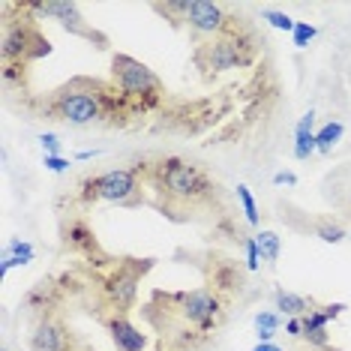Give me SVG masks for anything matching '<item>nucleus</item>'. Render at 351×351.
I'll return each instance as SVG.
<instances>
[{
  "label": "nucleus",
  "instance_id": "nucleus-27",
  "mask_svg": "<svg viewBox=\"0 0 351 351\" xmlns=\"http://www.w3.org/2000/svg\"><path fill=\"white\" fill-rule=\"evenodd\" d=\"M274 183H276V186H282V183H285V186H294V183H298V174H294V171H276Z\"/></svg>",
  "mask_w": 351,
  "mask_h": 351
},
{
  "label": "nucleus",
  "instance_id": "nucleus-30",
  "mask_svg": "<svg viewBox=\"0 0 351 351\" xmlns=\"http://www.w3.org/2000/svg\"><path fill=\"white\" fill-rule=\"evenodd\" d=\"M252 351H282V348L274 346V342H258V346H255Z\"/></svg>",
  "mask_w": 351,
  "mask_h": 351
},
{
  "label": "nucleus",
  "instance_id": "nucleus-11",
  "mask_svg": "<svg viewBox=\"0 0 351 351\" xmlns=\"http://www.w3.org/2000/svg\"><path fill=\"white\" fill-rule=\"evenodd\" d=\"M25 6H27V12H36V15H54V19H58L69 34L84 36V39H90V43H99V49H106L108 45L106 36L84 21V15H82V10H78L75 3H25Z\"/></svg>",
  "mask_w": 351,
  "mask_h": 351
},
{
  "label": "nucleus",
  "instance_id": "nucleus-29",
  "mask_svg": "<svg viewBox=\"0 0 351 351\" xmlns=\"http://www.w3.org/2000/svg\"><path fill=\"white\" fill-rule=\"evenodd\" d=\"M322 309H324V315H327V318H337V315L346 313L348 306H346V303H327V306H322Z\"/></svg>",
  "mask_w": 351,
  "mask_h": 351
},
{
  "label": "nucleus",
  "instance_id": "nucleus-5",
  "mask_svg": "<svg viewBox=\"0 0 351 351\" xmlns=\"http://www.w3.org/2000/svg\"><path fill=\"white\" fill-rule=\"evenodd\" d=\"M258 54V43H255L252 30L246 27L241 34L219 36V39H204L193 51V63L202 69L204 78H213L226 69H243L250 66Z\"/></svg>",
  "mask_w": 351,
  "mask_h": 351
},
{
  "label": "nucleus",
  "instance_id": "nucleus-26",
  "mask_svg": "<svg viewBox=\"0 0 351 351\" xmlns=\"http://www.w3.org/2000/svg\"><path fill=\"white\" fill-rule=\"evenodd\" d=\"M45 169L54 171V174H60V171L69 169V159H63V156H45Z\"/></svg>",
  "mask_w": 351,
  "mask_h": 351
},
{
  "label": "nucleus",
  "instance_id": "nucleus-31",
  "mask_svg": "<svg viewBox=\"0 0 351 351\" xmlns=\"http://www.w3.org/2000/svg\"><path fill=\"white\" fill-rule=\"evenodd\" d=\"M315 351H342V348H337V346H327V348H315Z\"/></svg>",
  "mask_w": 351,
  "mask_h": 351
},
{
  "label": "nucleus",
  "instance_id": "nucleus-4",
  "mask_svg": "<svg viewBox=\"0 0 351 351\" xmlns=\"http://www.w3.org/2000/svg\"><path fill=\"white\" fill-rule=\"evenodd\" d=\"M145 183H147V165L90 174V178L78 180L75 202L82 207H90L99 202H111L121 207H138V204H145Z\"/></svg>",
  "mask_w": 351,
  "mask_h": 351
},
{
  "label": "nucleus",
  "instance_id": "nucleus-22",
  "mask_svg": "<svg viewBox=\"0 0 351 351\" xmlns=\"http://www.w3.org/2000/svg\"><path fill=\"white\" fill-rule=\"evenodd\" d=\"M315 34H318V30L309 25V21H298V25H294V30H291L294 45H298V49H306V45L315 39Z\"/></svg>",
  "mask_w": 351,
  "mask_h": 351
},
{
  "label": "nucleus",
  "instance_id": "nucleus-15",
  "mask_svg": "<svg viewBox=\"0 0 351 351\" xmlns=\"http://www.w3.org/2000/svg\"><path fill=\"white\" fill-rule=\"evenodd\" d=\"M313 306H315L313 298H303V294H294V291H276V309L289 318H303Z\"/></svg>",
  "mask_w": 351,
  "mask_h": 351
},
{
  "label": "nucleus",
  "instance_id": "nucleus-17",
  "mask_svg": "<svg viewBox=\"0 0 351 351\" xmlns=\"http://www.w3.org/2000/svg\"><path fill=\"white\" fill-rule=\"evenodd\" d=\"M339 138H342V123H339V121H327L322 130L315 132V147H318V154H330V150L337 147Z\"/></svg>",
  "mask_w": 351,
  "mask_h": 351
},
{
  "label": "nucleus",
  "instance_id": "nucleus-8",
  "mask_svg": "<svg viewBox=\"0 0 351 351\" xmlns=\"http://www.w3.org/2000/svg\"><path fill=\"white\" fill-rule=\"evenodd\" d=\"M186 27L195 36L207 39H219L246 30L243 19L228 15V10L222 3H210V0H189V12H186Z\"/></svg>",
  "mask_w": 351,
  "mask_h": 351
},
{
  "label": "nucleus",
  "instance_id": "nucleus-23",
  "mask_svg": "<svg viewBox=\"0 0 351 351\" xmlns=\"http://www.w3.org/2000/svg\"><path fill=\"white\" fill-rule=\"evenodd\" d=\"M265 21H270V25H274L276 30H285V34H291L294 25H298V21L289 19L285 12H274V10H267V12H265Z\"/></svg>",
  "mask_w": 351,
  "mask_h": 351
},
{
  "label": "nucleus",
  "instance_id": "nucleus-24",
  "mask_svg": "<svg viewBox=\"0 0 351 351\" xmlns=\"http://www.w3.org/2000/svg\"><path fill=\"white\" fill-rule=\"evenodd\" d=\"M39 145H43L45 156H60V138L54 132H45L43 138H39Z\"/></svg>",
  "mask_w": 351,
  "mask_h": 351
},
{
  "label": "nucleus",
  "instance_id": "nucleus-10",
  "mask_svg": "<svg viewBox=\"0 0 351 351\" xmlns=\"http://www.w3.org/2000/svg\"><path fill=\"white\" fill-rule=\"evenodd\" d=\"M60 246L63 252H73L84 265H99L102 258H108V252L99 246L97 231L90 228V222L84 217H69L60 228Z\"/></svg>",
  "mask_w": 351,
  "mask_h": 351
},
{
  "label": "nucleus",
  "instance_id": "nucleus-14",
  "mask_svg": "<svg viewBox=\"0 0 351 351\" xmlns=\"http://www.w3.org/2000/svg\"><path fill=\"white\" fill-rule=\"evenodd\" d=\"M313 123H315V114L306 111L300 117L298 130H294V156L298 159H309V154H315V132H313Z\"/></svg>",
  "mask_w": 351,
  "mask_h": 351
},
{
  "label": "nucleus",
  "instance_id": "nucleus-21",
  "mask_svg": "<svg viewBox=\"0 0 351 351\" xmlns=\"http://www.w3.org/2000/svg\"><path fill=\"white\" fill-rule=\"evenodd\" d=\"M276 327H279V315L276 313H258V315H255V330H258V339L261 342L274 339Z\"/></svg>",
  "mask_w": 351,
  "mask_h": 351
},
{
  "label": "nucleus",
  "instance_id": "nucleus-1",
  "mask_svg": "<svg viewBox=\"0 0 351 351\" xmlns=\"http://www.w3.org/2000/svg\"><path fill=\"white\" fill-rule=\"evenodd\" d=\"M147 186L156 193V210L174 222H189L202 217H226L222 186L202 165L183 156H165L147 165Z\"/></svg>",
  "mask_w": 351,
  "mask_h": 351
},
{
  "label": "nucleus",
  "instance_id": "nucleus-13",
  "mask_svg": "<svg viewBox=\"0 0 351 351\" xmlns=\"http://www.w3.org/2000/svg\"><path fill=\"white\" fill-rule=\"evenodd\" d=\"M300 217H303V222L289 219V228L300 231V234H309V231H313V234L322 237L324 243H342L346 241V226H342V222H333L327 217H309V213H300Z\"/></svg>",
  "mask_w": 351,
  "mask_h": 351
},
{
  "label": "nucleus",
  "instance_id": "nucleus-3",
  "mask_svg": "<svg viewBox=\"0 0 351 351\" xmlns=\"http://www.w3.org/2000/svg\"><path fill=\"white\" fill-rule=\"evenodd\" d=\"M228 306L231 300L202 285L193 291H154L150 300L141 306V315L150 327L183 324L210 339H219L222 327L228 322Z\"/></svg>",
  "mask_w": 351,
  "mask_h": 351
},
{
  "label": "nucleus",
  "instance_id": "nucleus-2",
  "mask_svg": "<svg viewBox=\"0 0 351 351\" xmlns=\"http://www.w3.org/2000/svg\"><path fill=\"white\" fill-rule=\"evenodd\" d=\"M150 270L154 258H102L99 265H82V300L84 309L106 324L114 315H130L138 300V285Z\"/></svg>",
  "mask_w": 351,
  "mask_h": 351
},
{
  "label": "nucleus",
  "instance_id": "nucleus-18",
  "mask_svg": "<svg viewBox=\"0 0 351 351\" xmlns=\"http://www.w3.org/2000/svg\"><path fill=\"white\" fill-rule=\"evenodd\" d=\"M255 243H258V255L267 261V265H274V261L279 258L282 241H279L276 231H258V234H255Z\"/></svg>",
  "mask_w": 351,
  "mask_h": 351
},
{
  "label": "nucleus",
  "instance_id": "nucleus-25",
  "mask_svg": "<svg viewBox=\"0 0 351 351\" xmlns=\"http://www.w3.org/2000/svg\"><path fill=\"white\" fill-rule=\"evenodd\" d=\"M243 250H246V267H250V270H258L261 255H258V243H255V237H250V241L243 243Z\"/></svg>",
  "mask_w": 351,
  "mask_h": 351
},
{
  "label": "nucleus",
  "instance_id": "nucleus-6",
  "mask_svg": "<svg viewBox=\"0 0 351 351\" xmlns=\"http://www.w3.org/2000/svg\"><path fill=\"white\" fill-rule=\"evenodd\" d=\"M111 84L121 90V97L130 102V106L145 114L162 99V82L156 78V73L147 66V63L130 58V54H114L111 58Z\"/></svg>",
  "mask_w": 351,
  "mask_h": 351
},
{
  "label": "nucleus",
  "instance_id": "nucleus-20",
  "mask_svg": "<svg viewBox=\"0 0 351 351\" xmlns=\"http://www.w3.org/2000/svg\"><path fill=\"white\" fill-rule=\"evenodd\" d=\"M237 202H241V207H243L246 222H250V226H258V204H255V198H252V193H250V186H246V183L237 186Z\"/></svg>",
  "mask_w": 351,
  "mask_h": 351
},
{
  "label": "nucleus",
  "instance_id": "nucleus-16",
  "mask_svg": "<svg viewBox=\"0 0 351 351\" xmlns=\"http://www.w3.org/2000/svg\"><path fill=\"white\" fill-rule=\"evenodd\" d=\"M30 258H34V246L27 241H12L3 252V274H10V267L15 265H27Z\"/></svg>",
  "mask_w": 351,
  "mask_h": 351
},
{
  "label": "nucleus",
  "instance_id": "nucleus-9",
  "mask_svg": "<svg viewBox=\"0 0 351 351\" xmlns=\"http://www.w3.org/2000/svg\"><path fill=\"white\" fill-rule=\"evenodd\" d=\"M204 289L222 294L226 300L237 298V294L246 291V285H250V267L241 265L237 258H231V255H222V252H207L204 255Z\"/></svg>",
  "mask_w": 351,
  "mask_h": 351
},
{
  "label": "nucleus",
  "instance_id": "nucleus-19",
  "mask_svg": "<svg viewBox=\"0 0 351 351\" xmlns=\"http://www.w3.org/2000/svg\"><path fill=\"white\" fill-rule=\"evenodd\" d=\"M154 12L169 15L171 25H186V12H189V0H169V3H154Z\"/></svg>",
  "mask_w": 351,
  "mask_h": 351
},
{
  "label": "nucleus",
  "instance_id": "nucleus-12",
  "mask_svg": "<svg viewBox=\"0 0 351 351\" xmlns=\"http://www.w3.org/2000/svg\"><path fill=\"white\" fill-rule=\"evenodd\" d=\"M102 327L108 330V337L114 342L117 351H145L147 348V337L130 322V315H114Z\"/></svg>",
  "mask_w": 351,
  "mask_h": 351
},
{
  "label": "nucleus",
  "instance_id": "nucleus-7",
  "mask_svg": "<svg viewBox=\"0 0 351 351\" xmlns=\"http://www.w3.org/2000/svg\"><path fill=\"white\" fill-rule=\"evenodd\" d=\"M49 51L51 45L36 27V19H3V63H30Z\"/></svg>",
  "mask_w": 351,
  "mask_h": 351
},
{
  "label": "nucleus",
  "instance_id": "nucleus-32",
  "mask_svg": "<svg viewBox=\"0 0 351 351\" xmlns=\"http://www.w3.org/2000/svg\"><path fill=\"white\" fill-rule=\"evenodd\" d=\"M3 351H10V348H3Z\"/></svg>",
  "mask_w": 351,
  "mask_h": 351
},
{
  "label": "nucleus",
  "instance_id": "nucleus-28",
  "mask_svg": "<svg viewBox=\"0 0 351 351\" xmlns=\"http://www.w3.org/2000/svg\"><path fill=\"white\" fill-rule=\"evenodd\" d=\"M285 333L289 337H303V318H289L285 322Z\"/></svg>",
  "mask_w": 351,
  "mask_h": 351
}]
</instances>
